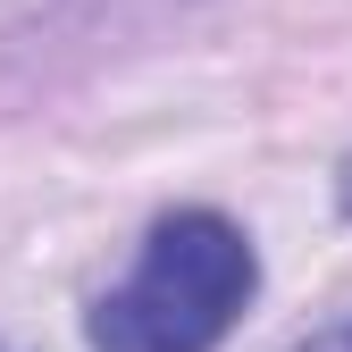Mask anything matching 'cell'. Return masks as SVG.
Listing matches in <instances>:
<instances>
[{
    "mask_svg": "<svg viewBox=\"0 0 352 352\" xmlns=\"http://www.w3.org/2000/svg\"><path fill=\"white\" fill-rule=\"evenodd\" d=\"M252 285H260V260L235 218L176 210L151 227L126 285L93 302V344L101 352H210L243 319Z\"/></svg>",
    "mask_w": 352,
    "mask_h": 352,
    "instance_id": "6da1fadb",
    "label": "cell"
},
{
    "mask_svg": "<svg viewBox=\"0 0 352 352\" xmlns=\"http://www.w3.org/2000/svg\"><path fill=\"white\" fill-rule=\"evenodd\" d=\"M294 352H352V319H344V327H327V336H311V344H294Z\"/></svg>",
    "mask_w": 352,
    "mask_h": 352,
    "instance_id": "7a4b0ae2",
    "label": "cell"
},
{
    "mask_svg": "<svg viewBox=\"0 0 352 352\" xmlns=\"http://www.w3.org/2000/svg\"><path fill=\"white\" fill-rule=\"evenodd\" d=\"M344 201H352V176H344Z\"/></svg>",
    "mask_w": 352,
    "mask_h": 352,
    "instance_id": "3957f363",
    "label": "cell"
}]
</instances>
